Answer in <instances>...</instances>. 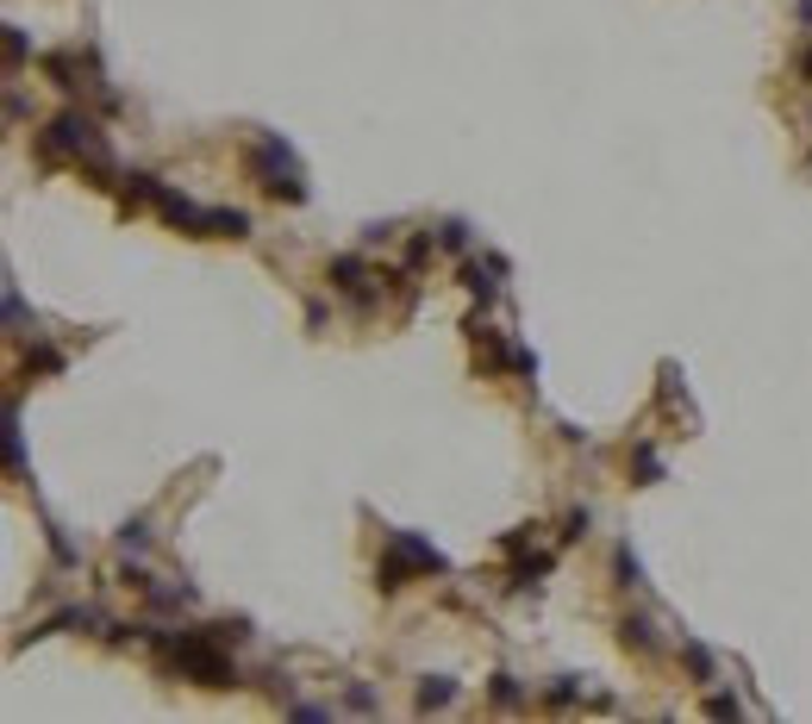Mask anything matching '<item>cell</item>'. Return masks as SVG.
<instances>
[{"label":"cell","instance_id":"obj_3","mask_svg":"<svg viewBox=\"0 0 812 724\" xmlns=\"http://www.w3.org/2000/svg\"><path fill=\"white\" fill-rule=\"evenodd\" d=\"M38 156H45V163L75 156V163H89L94 176H107V169H113V163H107V132L94 126L89 112H57V119H50V132L38 138Z\"/></svg>","mask_w":812,"mask_h":724},{"label":"cell","instance_id":"obj_15","mask_svg":"<svg viewBox=\"0 0 812 724\" xmlns=\"http://www.w3.org/2000/svg\"><path fill=\"white\" fill-rule=\"evenodd\" d=\"M632 462H637V475H644V482H662V456H657V443H637V450H632Z\"/></svg>","mask_w":812,"mask_h":724},{"label":"cell","instance_id":"obj_14","mask_svg":"<svg viewBox=\"0 0 812 724\" xmlns=\"http://www.w3.org/2000/svg\"><path fill=\"white\" fill-rule=\"evenodd\" d=\"M63 369V356L50 351V344H38V351H25V375H57Z\"/></svg>","mask_w":812,"mask_h":724},{"label":"cell","instance_id":"obj_18","mask_svg":"<svg viewBox=\"0 0 812 724\" xmlns=\"http://www.w3.org/2000/svg\"><path fill=\"white\" fill-rule=\"evenodd\" d=\"M487 693H494V705H519V680H513V675H494V687H487Z\"/></svg>","mask_w":812,"mask_h":724},{"label":"cell","instance_id":"obj_12","mask_svg":"<svg viewBox=\"0 0 812 724\" xmlns=\"http://www.w3.org/2000/svg\"><path fill=\"white\" fill-rule=\"evenodd\" d=\"M7 462H13V475H25V438H20V400H7Z\"/></svg>","mask_w":812,"mask_h":724},{"label":"cell","instance_id":"obj_19","mask_svg":"<svg viewBox=\"0 0 812 724\" xmlns=\"http://www.w3.org/2000/svg\"><path fill=\"white\" fill-rule=\"evenodd\" d=\"M144 537H151V531H144V519H126V525H119V544L144 549Z\"/></svg>","mask_w":812,"mask_h":724},{"label":"cell","instance_id":"obj_16","mask_svg":"<svg viewBox=\"0 0 812 724\" xmlns=\"http://www.w3.org/2000/svg\"><path fill=\"white\" fill-rule=\"evenodd\" d=\"M706 719H744L738 693H706Z\"/></svg>","mask_w":812,"mask_h":724},{"label":"cell","instance_id":"obj_5","mask_svg":"<svg viewBox=\"0 0 812 724\" xmlns=\"http://www.w3.org/2000/svg\"><path fill=\"white\" fill-rule=\"evenodd\" d=\"M151 206H156V213H163L169 225L195 232V238H207V213H213V206H195V200H188V194H176V188H156V200H151Z\"/></svg>","mask_w":812,"mask_h":724},{"label":"cell","instance_id":"obj_6","mask_svg":"<svg viewBox=\"0 0 812 724\" xmlns=\"http://www.w3.org/2000/svg\"><path fill=\"white\" fill-rule=\"evenodd\" d=\"M501 275H506V257H462V287H469L482 307L501 294Z\"/></svg>","mask_w":812,"mask_h":724},{"label":"cell","instance_id":"obj_4","mask_svg":"<svg viewBox=\"0 0 812 724\" xmlns=\"http://www.w3.org/2000/svg\"><path fill=\"white\" fill-rule=\"evenodd\" d=\"M413 574H450V562H444V549H432V537H419V531H395L388 549H381L375 581H381V593H395V587H407Z\"/></svg>","mask_w":812,"mask_h":724},{"label":"cell","instance_id":"obj_22","mask_svg":"<svg viewBox=\"0 0 812 724\" xmlns=\"http://www.w3.org/2000/svg\"><path fill=\"white\" fill-rule=\"evenodd\" d=\"M800 75H807V82H812V50H800Z\"/></svg>","mask_w":812,"mask_h":724},{"label":"cell","instance_id":"obj_17","mask_svg":"<svg viewBox=\"0 0 812 724\" xmlns=\"http://www.w3.org/2000/svg\"><path fill=\"white\" fill-rule=\"evenodd\" d=\"M438 244H444V250H469V219H444Z\"/></svg>","mask_w":812,"mask_h":724},{"label":"cell","instance_id":"obj_8","mask_svg":"<svg viewBox=\"0 0 812 724\" xmlns=\"http://www.w3.org/2000/svg\"><path fill=\"white\" fill-rule=\"evenodd\" d=\"M619 643H625V650H637V656H657V650H662V643H657V625H650L644 613H625V618H619Z\"/></svg>","mask_w":812,"mask_h":724},{"label":"cell","instance_id":"obj_23","mask_svg":"<svg viewBox=\"0 0 812 724\" xmlns=\"http://www.w3.org/2000/svg\"><path fill=\"white\" fill-rule=\"evenodd\" d=\"M800 20H807V25H812V0H800Z\"/></svg>","mask_w":812,"mask_h":724},{"label":"cell","instance_id":"obj_11","mask_svg":"<svg viewBox=\"0 0 812 724\" xmlns=\"http://www.w3.org/2000/svg\"><path fill=\"white\" fill-rule=\"evenodd\" d=\"M681 662L694 668V680H701V687H713V680H719V662H713V650H706V643H694V637L681 643Z\"/></svg>","mask_w":812,"mask_h":724},{"label":"cell","instance_id":"obj_10","mask_svg":"<svg viewBox=\"0 0 812 724\" xmlns=\"http://www.w3.org/2000/svg\"><path fill=\"white\" fill-rule=\"evenodd\" d=\"M444 705H457V680H450V675H425V680H419V712H444Z\"/></svg>","mask_w":812,"mask_h":724},{"label":"cell","instance_id":"obj_13","mask_svg":"<svg viewBox=\"0 0 812 724\" xmlns=\"http://www.w3.org/2000/svg\"><path fill=\"white\" fill-rule=\"evenodd\" d=\"M613 569H619V587H644V562H637V549H632V544H619Z\"/></svg>","mask_w":812,"mask_h":724},{"label":"cell","instance_id":"obj_21","mask_svg":"<svg viewBox=\"0 0 812 724\" xmlns=\"http://www.w3.org/2000/svg\"><path fill=\"white\" fill-rule=\"evenodd\" d=\"M7 57H13V63H25V32H20V25H7Z\"/></svg>","mask_w":812,"mask_h":724},{"label":"cell","instance_id":"obj_7","mask_svg":"<svg viewBox=\"0 0 812 724\" xmlns=\"http://www.w3.org/2000/svg\"><path fill=\"white\" fill-rule=\"evenodd\" d=\"M331 287H338V294H351L356 307H369L375 294H369V269H363V257H331Z\"/></svg>","mask_w":812,"mask_h":724},{"label":"cell","instance_id":"obj_1","mask_svg":"<svg viewBox=\"0 0 812 724\" xmlns=\"http://www.w3.org/2000/svg\"><path fill=\"white\" fill-rule=\"evenodd\" d=\"M138 637H144L151 650H163V662H169L176 675L200 680V687H232V680H238V668H232V656L220 650V637H213V631L169 637V631H156V625H138Z\"/></svg>","mask_w":812,"mask_h":724},{"label":"cell","instance_id":"obj_9","mask_svg":"<svg viewBox=\"0 0 812 724\" xmlns=\"http://www.w3.org/2000/svg\"><path fill=\"white\" fill-rule=\"evenodd\" d=\"M207 238H250V213H238V206H213V213H207Z\"/></svg>","mask_w":812,"mask_h":724},{"label":"cell","instance_id":"obj_20","mask_svg":"<svg viewBox=\"0 0 812 724\" xmlns=\"http://www.w3.org/2000/svg\"><path fill=\"white\" fill-rule=\"evenodd\" d=\"M575 700V675H556V687H550V705H569Z\"/></svg>","mask_w":812,"mask_h":724},{"label":"cell","instance_id":"obj_2","mask_svg":"<svg viewBox=\"0 0 812 724\" xmlns=\"http://www.w3.org/2000/svg\"><path fill=\"white\" fill-rule=\"evenodd\" d=\"M250 176H257V188L275 200H287V206H301L307 200V169H301V156H294V144H287L282 132H257L250 138Z\"/></svg>","mask_w":812,"mask_h":724}]
</instances>
